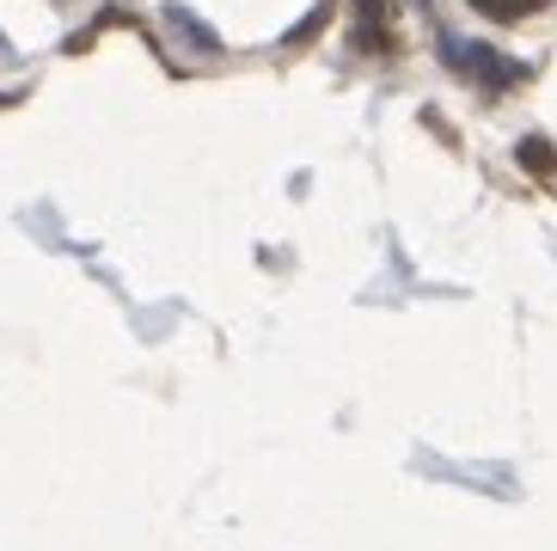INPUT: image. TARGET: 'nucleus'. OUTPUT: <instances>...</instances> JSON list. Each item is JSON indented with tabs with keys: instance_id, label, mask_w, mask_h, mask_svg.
Returning a JSON list of instances; mask_svg holds the SVG:
<instances>
[{
	"instance_id": "obj_1",
	"label": "nucleus",
	"mask_w": 557,
	"mask_h": 551,
	"mask_svg": "<svg viewBox=\"0 0 557 551\" xmlns=\"http://www.w3.org/2000/svg\"><path fill=\"white\" fill-rule=\"evenodd\" d=\"M442 56H447V62H454V68H478V74H484V81H496V86H503V81H515V74H521V68H515V62H503V56H491V49L454 44V37H447V44H442Z\"/></svg>"
},
{
	"instance_id": "obj_2",
	"label": "nucleus",
	"mask_w": 557,
	"mask_h": 551,
	"mask_svg": "<svg viewBox=\"0 0 557 551\" xmlns=\"http://www.w3.org/2000/svg\"><path fill=\"white\" fill-rule=\"evenodd\" d=\"M356 44L386 49V13H380V0H356Z\"/></svg>"
},
{
	"instance_id": "obj_3",
	"label": "nucleus",
	"mask_w": 557,
	"mask_h": 551,
	"mask_svg": "<svg viewBox=\"0 0 557 551\" xmlns=\"http://www.w3.org/2000/svg\"><path fill=\"white\" fill-rule=\"evenodd\" d=\"M472 13H484V19H496V25H515V19H527V13H540L545 0H466Z\"/></svg>"
},
{
	"instance_id": "obj_4",
	"label": "nucleus",
	"mask_w": 557,
	"mask_h": 551,
	"mask_svg": "<svg viewBox=\"0 0 557 551\" xmlns=\"http://www.w3.org/2000/svg\"><path fill=\"white\" fill-rule=\"evenodd\" d=\"M521 160L527 166H552V172H557V160H552V147H545V142H521Z\"/></svg>"
}]
</instances>
